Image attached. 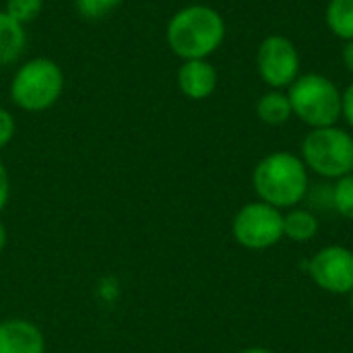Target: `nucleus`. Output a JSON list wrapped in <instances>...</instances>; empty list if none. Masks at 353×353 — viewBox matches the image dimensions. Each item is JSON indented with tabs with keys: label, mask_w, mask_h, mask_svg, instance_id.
<instances>
[{
	"label": "nucleus",
	"mask_w": 353,
	"mask_h": 353,
	"mask_svg": "<svg viewBox=\"0 0 353 353\" xmlns=\"http://www.w3.org/2000/svg\"><path fill=\"white\" fill-rule=\"evenodd\" d=\"M252 188L256 192V201H263L279 211L294 209L308 196V168L300 155L290 151L269 153L252 172Z\"/></svg>",
	"instance_id": "nucleus-1"
},
{
	"label": "nucleus",
	"mask_w": 353,
	"mask_h": 353,
	"mask_svg": "<svg viewBox=\"0 0 353 353\" xmlns=\"http://www.w3.org/2000/svg\"><path fill=\"white\" fill-rule=\"evenodd\" d=\"M165 39L178 58L207 60L225 39V21L207 4H190L172 14Z\"/></svg>",
	"instance_id": "nucleus-2"
},
{
	"label": "nucleus",
	"mask_w": 353,
	"mask_h": 353,
	"mask_svg": "<svg viewBox=\"0 0 353 353\" xmlns=\"http://www.w3.org/2000/svg\"><path fill=\"white\" fill-rule=\"evenodd\" d=\"M64 91V72L52 58H31L23 62L10 81V101L25 112L50 110Z\"/></svg>",
	"instance_id": "nucleus-3"
},
{
	"label": "nucleus",
	"mask_w": 353,
	"mask_h": 353,
	"mask_svg": "<svg viewBox=\"0 0 353 353\" xmlns=\"http://www.w3.org/2000/svg\"><path fill=\"white\" fill-rule=\"evenodd\" d=\"M288 97L292 114L310 128L337 126L341 118V91L331 79L319 72L298 77L290 85Z\"/></svg>",
	"instance_id": "nucleus-4"
},
{
	"label": "nucleus",
	"mask_w": 353,
	"mask_h": 353,
	"mask_svg": "<svg viewBox=\"0 0 353 353\" xmlns=\"http://www.w3.org/2000/svg\"><path fill=\"white\" fill-rule=\"evenodd\" d=\"M300 157L316 176L339 180L353 174V137L339 126L312 128L302 141Z\"/></svg>",
	"instance_id": "nucleus-5"
},
{
	"label": "nucleus",
	"mask_w": 353,
	"mask_h": 353,
	"mask_svg": "<svg viewBox=\"0 0 353 353\" xmlns=\"http://www.w3.org/2000/svg\"><path fill=\"white\" fill-rule=\"evenodd\" d=\"M232 236L246 250H269L283 240V213L263 201L246 203L234 215Z\"/></svg>",
	"instance_id": "nucleus-6"
},
{
	"label": "nucleus",
	"mask_w": 353,
	"mask_h": 353,
	"mask_svg": "<svg viewBox=\"0 0 353 353\" xmlns=\"http://www.w3.org/2000/svg\"><path fill=\"white\" fill-rule=\"evenodd\" d=\"M312 283L333 296H350L353 292V250L331 244L312 254L306 265Z\"/></svg>",
	"instance_id": "nucleus-7"
},
{
	"label": "nucleus",
	"mask_w": 353,
	"mask_h": 353,
	"mask_svg": "<svg viewBox=\"0 0 353 353\" xmlns=\"http://www.w3.org/2000/svg\"><path fill=\"white\" fill-rule=\"evenodd\" d=\"M256 70L261 79L273 87H290L300 77V54L285 35H269L256 50Z\"/></svg>",
	"instance_id": "nucleus-8"
},
{
	"label": "nucleus",
	"mask_w": 353,
	"mask_h": 353,
	"mask_svg": "<svg viewBox=\"0 0 353 353\" xmlns=\"http://www.w3.org/2000/svg\"><path fill=\"white\" fill-rule=\"evenodd\" d=\"M176 79L180 91L194 101L207 99L217 87V70L209 60H184Z\"/></svg>",
	"instance_id": "nucleus-9"
},
{
	"label": "nucleus",
	"mask_w": 353,
	"mask_h": 353,
	"mask_svg": "<svg viewBox=\"0 0 353 353\" xmlns=\"http://www.w3.org/2000/svg\"><path fill=\"white\" fill-rule=\"evenodd\" d=\"M46 343L41 331L23 319L0 323V353H43Z\"/></svg>",
	"instance_id": "nucleus-10"
},
{
	"label": "nucleus",
	"mask_w": 353,
	"mask_h": 353,
	"mask_svg": "<svg viewBox=\"0 0 353 353\" xmlns=\"http://www.w3.org/2000/svg\"><path fill=\"white\" fill-rule=\"evenodd\" d=\"M27 48L25 25L0 10V66L17 62Z\"/></svg>",
	"instance_id": "nucleus-11"
},
{
	"label": "nucleus",
	"mask_w": 353,
	"mask_h": 353,
	"mask_svg": "<svg viewBox=\"0 0 353 353\" xmlns=\"http://www.w3.org/2000/svg\"><path fill=\"white\" fill-rule=\"evenodd\" d=\"M319 230H321L319 217L310 209L294 207L288 213H283V238L296 244H306L314 240Z\"/></svg>",
	"instance_id": "nucleus-12"
},
{
	"label": "nucleus",
	"mask_w": 353,
	"mask_h": 353,
	"mask_svg": "<svg viewBox=\"0 0 353 353\" xmlns=\"http://www.w3.org/2000/svg\"><path fill=\"white\" fill-rule=\"evenodd\" d=\"M256 116L261 118V122H265L269 126H281V124H285L294 116L288 93H283L279 89H273V91L265 93L256 101Z\"/></svg>",
	"instance_id": "nucleus-13"
},
{
	"label": "nucleus",
	"mask_w": 353,
	"mask_h": 353,
	"mask_svg": "<svg viewBox=\"0 0 353 353\" xmlns=\"http://www.w3.org/2000/svg\"><path fill=\"white\" fill-rule=\"evenodd\" d=\"M327 25L343 41L353 39V0H331L327 6Z\"/></svg>",
	"instance_id": "nucleus-14"
},
{
	"label": "nucleus",
	"mask_w": 353,
	"mask_h": 353,
	"mask_svg": "<svg viewBox=\"0 0 353 353\" xmlns=\"http://www.w3.org/2000/svg\"><path fill=\"white\" fill-rule=\"evenodd\" d=\"M333 209L343 217L353 221V174H347L331 186Z\"/></svg>",
	"instance_id": "nucleus-15"
},
{
	"label": "nucleus",
	"mask_w": 353,
	"mask_h": 353,
	"mask_svg": "<svg viewBox=\"0 0 353 353\" xmlns=\"http://www.w3.org/2000/svg\"><path fill=\"white\" fill-rule=\"evenodd\" d=\"M124 0H74L77 12L87 21H99L112 14Z\"/></svg>",
	"instance_id": "nucleus-16"
},
{
	"label": "nucleus",
	"mask_w": 353,
	"mask_h": 353,
	"mask_svg": "<svg viewBox=\"0 0 353 353\" xmlns=\"http://www.w3.org/2000/svg\"><path fill=\"white\" fill-rule=\"evenodd\" d=\"M41 10H43V0H6L4 4V12L23 25L35 21L41 14Z\"/></svg>",
	"instance_id": "nucleus-17"
},
{
	"label": "nucleus",
	"mask_w": 353,
	"mask_h": 353,
	"mask_svg": "<svg viewBox=\"0 0 353 353\" xmlns=\"http://www.w3.org/2000/svg\"><path fill=\"white\" fill-rule=\"evenodd\" d=\"M14 132H17L14 116H12L8 110L0 108V149H4V147L12 141Z\"/></svg>",
	"instance_id": "nucleus-18"
},
{
	"label": "nucleus",
	"mask_w": 353,
	"mask_h": 353,
	"mask_svg": "<svg viewBox=\"0 0 353 353\" xmlns=\"http://www.w3.org/2000/svg\"><path fill=\"white\" fill-rule=\"evenodd\" d=\"M341 118L353 128V83L341 93Z\"/></svg>",
	"instance_id": "nucleus-19"
},
{
	"label": "nucleus",
	"mask_w": 353,
	"mask_h": 353,
	"mask_svg": "<svg viewBox=\"0 0 353 353\" xmlns=\"http://www.w3.org/2000/svg\"><path fill=\"white\" fill-rule=\"evenodd\" d=\"M10 196V180H8V172L4 168V163L0 161V211L6 207Z\"/></svg>",
	"instance_id": "nucleus-20"
},
{
	"label": "nucleus",
	"mask_w": 353,
	"mask_h": 353,
	"mask_svg": "<svg viewBox=\"0 0 353 353\" xmlns=\"http://www.w3.org/2000/svg\"><path fill=\"white\" fill-rule=\"evenodd\" d=\"M341 58H343L345 68H347V70L353 74V39L352 41H345L343 52H341Z\"/></svg>",
	"instance_id": "nucleus-21"
},
{
	"label": "nucleus",
	"mask_w": 353,
	"mask_h": 353,
	"mask_svg": "<svg viewBox=\"0 0 353 353\" xmlns=\"http://www.w3.org/2000/svg\"><path fill=\"white\" fill-rule=\"evenodd\" d=\"M238 353H275L273 350H269V347H261V345H254V347H246V350H242V352Z\"/></svg>",
	"instance_id": "nucleus-22"
},
{
	"label": "nucleus",
	"mask_w": 353,
	"mask_h": 353,
	"mask_svg": "<svg viewBox=\"0 0 353 353\" xmlns=\"http://www.w3.org/2000/svg\"><path fill=\"white\" fill-rule=\"evenodd\" d=\"M4 244H6V230H4V225L0 223V252H2V248H4Z\"/></svg>",
	"instance_id": "nucleus-23"
},
{
	"label": "nucleus",
	"mask_w": 353,
	"mask_h": 353,
	"mask_svg": "<svg viewBox=\"0 0 353 353\" xmlns=\"http://www.w3.org/2000/svg\"><path fill=\"white\" fill-rule=\"evenodd\" d=\"M350 308H352V312H353V292L350 294Z\"/></svg>",
	"instance_id": "nucleus-24"
}]
</instances>
